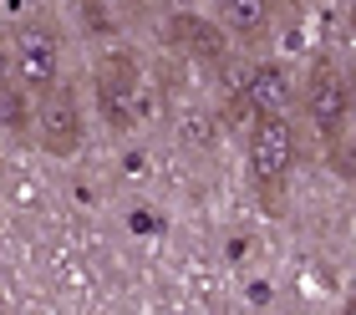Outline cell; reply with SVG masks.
<instances>
[{
    "mask_svg": "<svg viewBox=\"0 0 356 315\" xmlns=\"http://www.w3.org/2000/svg\"><path fill=\"white\" fill-rule=\"evenodd\" d=\"M82 138H87V118H82V102H76V87L56 81V87L36 92V143H41V153L76 158Z\"/></svg>",
    "mask_w": 356,
    "mask_h": 315,
    "instance_id": "4",
    "label": "cell"
},
{
    "mask_svg": "<svg viewBox=\"0 0 356 315\" xmlns=\"http://www.w3.org/2000/svg\"><path fill=\"white\" fill-rule=\"evenodd\" d=\"M6 51H10V66L21 76V92L36 97L46 87L61 81V61H67V36H61L56 15L51 10H31L10 26L6 36Z\"/></svg>",
    "mask_w": 356,
    "mask_h": 315,
    "instance_id": "2",
    "label": "cell"
},
{
    "mask_svg": "<svg viewBox=\"0 0 356 315\" xmlns=\"http://www.w3.org/2000/svg\"><path fill=\"white\" fill-rule=\"evenodd\" d=\"M296 6H305V0H296Z\"/></svg>",
    "mask_w": 356,
    "mask_h": 315,
    "instance_id": "10",
    "label": "cell"
},
{
    "mask_svg": "<svg viewBox=\"0 0 356 315\" xmlns=\"http://www.w3.org/2000/svg\"><path fill=\"white\" fill-rule=\"evenodd\" d=\"M245 102H250L254 118H290V107H296L290 72L280 61H254L245 72Z\"/></svg>",
    "mask_w": 356,
    "mask_h": 315,
    "instance_id": "6",
    "label": "cell"
},
{
    "mask_svg": "<svg viewBox=\"0 0 356 315\" xmlns=\"http://www.w3.org/2000/svg\"><path fill=\"white\" fill-rule=\"evenodd\" d=\"M178 36H188L193 46V56H204V61H219L224 56V36L209 21H193V15H178Z\"/></svg>",
    "mask_w": 356,
    "mask_h": 315,
    "instance_id": "9",
    "label": "cell"
},
{
    "mask_svg": "<svg viewBox=\"0 0 356 315\" xmlns=\"http://www.w3.org/2000/svg\"><path fill=\"white\" fill-rule=\"evenodd\" d=\"M300 163V132L290 118H254L250 122V184L265 213H285L290 178Z\"/></svg>",
    "mask_w": 356,
    "mask_h": 315,
    "instance_id": "1",
    "label": "cell"
},
{
    "mask_svg": "<svg viewBox=\"0 0 356 315\" xmlns=\"http://www.w3.org/2000/svg\"><path fill=\"white\" fill-rule=\"evenodd\" d=\"M92 87H97V102H102V112H107L112 127H127V122H133V107H138V61L127 56V51L97 56Z\"/></svg>",
    "mask_w": 356,
    "mask_h": 315,
    "instance_id": "5",
    "label": "cell"
},
{
    "mask_svg": "<svg viewBox=\"0 0 356 315\" xmlns=\"http://www.w3.org/2000/svg\"><path fill=\"white\" fill-rule=\"evenodd\" d=\"M214 21L239 46H265L275 31V0H214Z\"/></svg>",
    "mask_w": 356,
    "mask_h": 315,
    "instance_id": "7",
    "label": "cell"
},
{
    "mask_svg": "<svg viewBox=\"0 0 356 315\" xmlns=\"http://www.w3.org/2000/svg\"><path fill=\"white\" fill-rule=\"evenodd\" d=\"M0 127H26V92H21V76L10 66V51L0 41Z\"/></svg>",
    "mask_w": 356,
    "mask_h": 315,
    "instance_id": "8",
    "label": "cell"
},
{
    "mask_svg": "<svg viewBox=\"0 0 356 315\" xmlns=\"http://www.w3.org/2000/svg\"><path fill=\"white\" fill-rule=\"evenodd\" d=\"M300 107H305V118H311V127L321 132V143H326V147H341L346 118H351V81H346V72H341L331 56H316V61H311V76H305Z\"/></svg>",
    "mask_w": 356,
    "mask_h": 315,
    "instance_id": "3",
    "label": "cell"
}]
</instances>
